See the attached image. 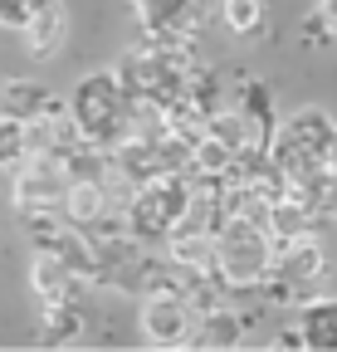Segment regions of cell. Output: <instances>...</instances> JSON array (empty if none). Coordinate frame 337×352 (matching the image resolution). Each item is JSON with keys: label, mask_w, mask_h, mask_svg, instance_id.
<instances>
[{"label": "cell", "mask_w": 337, "mask_h": 352, "mask_svg": "<svg viewBox=\"0 0 337 352\" xmlns=\"http://www.w3.org/2000/svg\"><path fill=\"white\" fill-rule=\"evenodd\" d=\"M269 259H274V235L269 220H255L244 210H230L216 226V274L225 289H249L269 279Z\"/></svg>", "instance_id": "obj_1"}, {"label": "cell", "mask_w": 337, "mask_h": 352, "mask_svg": "<svg viewBox=\"0 0 337 352\" xmlns=\"http://www.w3.org/2000/svg\"><path fill=\"white\" fill-rule=\"evenodd\" d=\"M128 108H132V98L122 94L117 74H108V69L78 78L73 98H69V118L78 127V138L93 147H117L128 138Z\"/></svg>", "instance_id": "obj_2"}, {"label": "cell", "mask_w": 337, "mask_h": 352, "mask_svg": "<svg viewBox=\"0 0 337 352\" xmlns=\"http://www.w3.org/2000/svg\"><path fill=\"white\" fill-rule=\"evenodd\" d=\"M186 196H191V171H166V176L137 186L128 201H122V226H128V235L142 240V245L166 240L186 215Z\"/></svg>", "instance_id": "obj_3"}, {"label": "cell", "mask_w": 337, "mask_h": 352, "mask_svg": "<svg viewBox=\"0 0 337 352\" xmlns=\"http://www.w3.org/2000/svg\"><path fill=\"white\" fill-rule=\"evenodd\" d=\"M69 166L59 152H34L20 171H15V210L30 220V215H64V201H69Z\"/></svg>", "instance_id": "obj_4"}, {"label": "cell", "mask_w": 337, "mask_h": 352, "mask_svg": "<svg viewBox=\"0 0 337 352\" xmlns=\"http://www.w3.org/2000/svg\"><path fill=\"white\" fill-rule=\"evenodd\" d=\"M323 245L313 235H299V240H279L274 245V259H269V284L279 289L283 303H303L313 298V284L323 279Z\"/></svg>", "instance_id": "obj_5"}, {"label": "cell", "mask_w": 337, "mask_h": 352, "mask_svg": "<svg viewBox=\"0 0 337 352\" xmlns=\"http://www.w3.org/2000/svg\"><path fill=\"white\" fill-rule=\"evenodd\" d=\"M196 318H200V308L191 298H181V294H147L142 314H137V328H142V342H152V347H191Z\"/></svg>", "instance_id": "obj_6"}, {"label": "cell", "mask_w": 337, "mask_h": 352, "mask_svg": "<svg viewBox=\"0 0 337 352\" xmlns=\"http://www.w3.org/2000/svg\"><path fill=\"white\" fill-rule=\"evenodd\" d=\"M64 30H69V10H64V0H34L30 6V20H25V50L34 59H45L54 54L59 44H64Z\"/></svg>", "instance_id": "obj_7"}, {"label": "cell", "mask_w": 337, "mask_h": 352, "mask_svg": "<svg viewBox=\"0 0 337 352\" xmlns=\"http://www.w3.org/2000/svg\"><path fill=\"white\" fill-rule=\"evenodd\" d=\"M78 284H83V279L69 270L59 254H49V250L34 254V264H30V289H34L39 303H69Z\"/></svg>", "instance_id": "obj_8"}, {"label": "cell", "mask_w": 337, "mask_h": 352, "mask_svg": "<svg viewBox=\"0 0 337 352\" xmlns=\"http://www.w3.org/2000/svg\"><path fill=\"white\" fill-rule=\"evenodd\" d=\"M299 333H303V347L337 352V298L332 294L299 303Z\"/></svg>", "instance_id": "obj_9"}, {"label": "cell", "mask_w": 337, "mask_h": 352, "mask_svg": "<svg viewBox=\"0 0 337 352\" xmlns=\"http://www.w3.org/2000/svg\"><path fill=\"white\" fill-rule=\"evenodd\" d=\"M308 226H313V201H308V196L279 191V196L269 201V235H274V245H279V240L308 235Z\"/></svg>", "instance_id": "obj_10"}, {"label": "cell", "mask_w": 337, "mask_h": 352, "mask_svg": "<svg viewBox=\"0 0 337 352\" xmlns=\"http://www.w3.org/2000/svg\"><path fill=\"white\" fill-rule=\"evenodd\" d=\"M244 333V323L225 308H200L196 318V333H191V347H205V352H220V347H235Z\"/></svg>", "instance_id": "obj_11"}, {"label": "cell", "mask_w": 337, "mask_h": 352, "mask_svg": "<svg viewBox=\"0 0 337 352\" xmlns=\"http://www.w3.org/2000/svg\"><path fill=\"white\" fill-rule=\"evenodd\" d=\"M137 6H142V20L166 39L196 25V0H137Z\"/></svg>", "instance_id": "obj_12"}, {"label": "cell", "mask_w": 337, "mask_h": 352, "mask_svg": "<svg viewBox=\"0 0 337 352\" xmlns=\"http://www.w3.org/2000/svg\"><path fill=\"white\" fill-rule=\"evenodd\" d=\"M220 20H225L230 34H255L264 25V0H225Z\"/></svg>", "instance_id": "obj_13"}, {"label": "cell", "mask_w": 337, "mask_h": 352, "mask_svg": "<svg viewBox=\"0 0 337 352\" xmlns=\"http://www.w3.org/2000/svg\"><path fill=\"white\" fill-rule=\"evenodd\" d=\"M78 333V314L69 303H45V342H69Z\"/></svg>", "instance_id": "obj_14"}, {"label": "cell", "mask_w": 337, "mask_h": 352, "mask_svg": "<svg viewBox=\"0 0 337 352\" xmlns=\"http://www.w3.org/2000/svg\"><path fill=\"white\" fill-rule=\"evenodd\" d=\"M25 157V122L15 113H0V166Z\"/></svg>", "instance_id": "obj_15"}, {"label": "cell", "mask_w": 337, "mask_h": 352, "mask_svg": "<svg viewBox=\"0 0 337 352\" xmlns=\"http://www.w3.org/2000/svg\"><path fill=\"white\" fill-rule=\"evenodd\" d=\"M30 6H34V0H0V25H5V30H25Z\"/></svg>", "instance_id": "obj_16"}, {"label": "cell", "mask_w": 337, "mask_h": 352, "mask_svg": "<svg viewBox=\"0 0 337 352\" xmlns=\"http://www.w3.org/2000/svg\"><path fill=\"white\" fill-rule=\"evenodd\" d=\"M313 25H318V34H337V0H318Z\"/></svg>", "instance_id": "obj_17"}, {"label": "cell", "mask_w": 337, "mask_h": 352, "mask_svg": "<svg viewBox=\"0 0 337 352\" xmlns=\"http://www.w3.org/2000/svg\"><path fill=\"white\" fill-rule=\"evenodd\" d=\"M279 347H303V333H299V323L279 333Z\"/></svg>", "instance_id": "obj_18"}, {"label": "cell", "mask_w": 337, "mask_h": 352, "mask_svg": "<svg viewBox=\"0 0 337 352\" xmlns=\"http://www.w3.org/2000/svg\"><path fill=\"white\" fill-rule=\"evenodd\" d=\"M332 191H337V152H332Z\"/></svg>", "instance_id": "obj_19"}]
</instances>
